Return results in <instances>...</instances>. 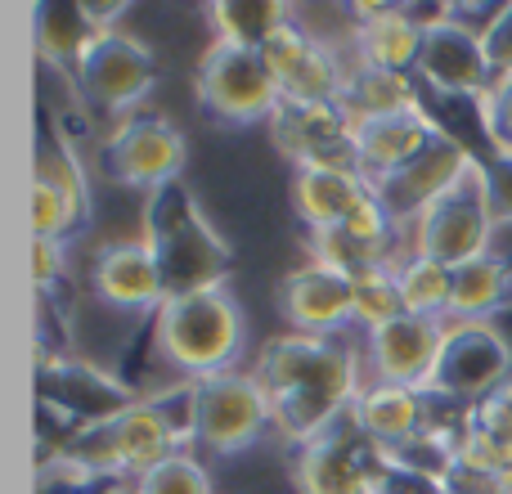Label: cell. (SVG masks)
Instances as JSON below:
<instances>
[{"instance_id":"cell-1","label":"cell","mask_w":512,"mask_h":494,"mask_svg":"<svg viewBox=\"0 0 512 494\" xmlns=\"http://www.w3.org/2000/svg\"><path fill=\"white\" fill-rule=\"evenodd\" d=\"M256 382L270 396V423L292 450L324 436L337 418L351 414L360 396V360L342 337L279 333L261 342L252 364Z\"/></svg>"},{"instance_id":"cell-2","label":"cell","mask_w":512,"mask_h":494,"mask_svg":"<svg viewBox=\"0 0 512 494\" xmlns=\"http://www.w3.org/2000/svg\"><path fill=\"white\" fill-rule=\"evenodd\" d=\"M248 346L243 306L225 283L167 297L153 315V355L185 382L230 373Z\"/></svg>"},{"instance_id":"cell-3","label":"cell","mask_w":512,"mask_h":494,"mask_svg":"<svg viewBox=\"0 0 512 494\" xmlns=\"http://www.w3.org/2000/svg\"><path fill=\"white\" fill-rule=\"evenodd\" d=\"M140 239L158 256L167 297L216 288V283H225V274H230V265H234L230 243L216 234V225L207 221V212L198 207L194 189L180 185V180H171L158 194L144 198Z\"/></svg>"},{"instance_id":"cell-4","label":"cell","mask_w":512,"mask_h":494,"mask_svg":"<svg viewBox=\"0 0 512 494\" xmlns=\"http://www.w3.org/2000/svg\"><path fill=\"white\" fill-rule=\"evenodd\" d=\"M495 216H490V194H486V162H472L463 171L459 185H450L414 225L405 230V252L432 256V261L459 265L490 256V239H495Z\"/></svg>"},{"instance_id":"cell-5","label":"cell","mask_w":512,"mask_h":494,"mask_svg":"<svg viewBox=\"0 0 512 494\" xmlns=\"http://www.w3.org/2000/svg\"><path fill=\"white\" fill-rule=\"evenodd\" d=\"M194 99L212 122L225 126H270L274 108L283 104V86L274 77V68L265 63L261 50L252 45H230L212 41L198 59L194 72Z\"/></svg>"},{"instance_id":"cell-6","label":"cell","mask_w":512,"mask_h":494,"mask_svg":"<svg viewBox=\"0 0 512 494\" xmlns=\"http://www.w3.org/2000/svg\"><path fill=\"white\" fill-rule=\"evenodd\" d=\"M512 378V346L490 319H450L432 373L423 382L427 400L441 405H481Z\"/></svg>"},{"instance_id":"cell-7","label":"cell","mask_w":512,"mask_h":494,"mask_svg":"<svg viewBox=\"0 0 512 494\" xmlns=\"http://www.w3.org/2000/svg\"><path fill=\"white\" fill-rule=\"evenodd\" d=\"M36 405L68 436L126 414L131 405H140V396L99 364L72 360V355H41V364H36Z\"/></svg>"},{"instance_id":"cell-8","label":"cell","mask_w":512,"mask_h":494,"mask_svg":"<svg viewBox=\"0 0 512 494\" xmlns=\"http://www.w3.org/2000/svg\"><path fill=\"white\" fill-rule=\"evenodd\" d=\"M72 77L77 90L99 108V113L113 117H135V108L149 99L153 81H158V63L144 50L140 41H131L117 27H104L86 41V50L72 63Z\"/></svg>"},{"instance_id":"cell-9","label":"cell","mask_w":512,"mask_h":494,"mask_svg":"<svg viewBox=\"0 0 512 494\" xmlns=\"http://www.w3.org/2000/svg\"><path fill=\"white\" fill-rule=\"evenodd\" d=\"M99 158H104V171L113 185L149 198L162 185L180 180L189 144H185V131L176 122H167L162 113H135L126 122H117V131L104 140Z\"/></svg>"},{"instance_id":"cell-10","label":"cell","mask_w":512,"mask_h":494,"mask_svg":"<svg viewBox=\"0 0 512 494\" xmlns=\"http://www.w3.org/2000/svg\"><path fill=\"white\" fill-rule=\"evenodd\" d=\"M198 387V445L207 454H239L261 441L270 423V396L256 382L252 369H230L216 378L194 382Z\"/></svg>"},{"instance_id":"cell-11","label":"cell","mask_w":512,"mask_h":494,"mask_svg":"<svg viewBox=\"0 0 512 494\" xmlns=\"http://www.w3.org/2000/svg\"><path fill=\"white\" fill-rule=\"evenodd\" d=\"M274 149L297 167H360L355 153V122L342 104H301L283 99L270 117Z\"/></svg>"},{"instance_id":"cell-12","label":"cell","mask_w":512,"mask_h":494,"mask_svg":"<svg viewBox=\"0 0 512 494\" xmlns=\"http://www.w3.org/2000/svg\"><path fill=\"white\" fill-rule=\"evenodd\" d=\"M373 472H378V450L346 414L324 436H315L297 450L292 486H297V494H369Z\"/></svg>"},{"instance_id":"cell-13","label":"cell","mask_w":512,"mask_h":494,"mask_svg":"<svg viewBox=\"0 0 512 494\" xmlns=\"http://www.w3.org/2000/svg\"><path fill=\"white\" fill-rule=\"evenodd\" d=\"M261 54L274 68V77H279L283 99H301V104H333V99H342L346 72L351 68L297 14L274 27L270 41L261 45Z\"/></svg>"},{"instance_id":"cell-14","label":"cell","mask_w":512,"mask_h":494,"mask_svg":"<svg viewBox=\"0 0 512 494\" xmlns=\"http://www.w3.org/2000/svg\"><path fill=\"white\" fill-rule=\"evenodd\" d=\"M414 77L423 81V86H432L436 95L481 99L490 90V81H495V68H490V54H486V36L454 14L427 18L423 54H418Z\"/></svg>"},{"instance_id":"cell-15","label":"cell","mask_w":512,"mask_h":494,"mask_svg":"<svg viewBox=\"0 0 512 494\" xmlns=\"http://www.w3.org/2000/svg\"><path fill=\"white\" fill-rule=\"evenodd\" d=\"M472 162H477V153H468L459 140L445 135V140H436L432 149L418 153V158L405 162L400 171L373 180V194H378V203L387 207V216L396 221V230L405 234L409 225H414L418 216L445 194V189L459 185L463 171H468Z\"/></svg>"},{"instance_id":"cell-16","label":"cell","mask_w":512,"mask_h":494,"mask_svg":"<svg viewBox=\"0 0 512 494\" xmlns=\"http://www.w3.org/2000/svg\"><path fill=\"white\" fill-rule=\"evenodd\" d=\"M279 315L292 333L337 337L346 324H355V279L306 261L279 279Z\"/></svg>"},{"instance_id":"cell-17","label":"cell","mask_w":512,"mask_h":494,"mask_svg":"<svg viewBox=\"0 0 512 494\" xmlns=\"http://www.w3.org/2000/svg\"><path fill=\"white\" fill-rule=\"evenodd\" d=\"M90 288L104 306L113 310H153L167 301V283H162V270H158V256L149 252L144 239H117V243H104L95 252V265H90Z\"/></svg>"},{"instance_id":"cell-18","label":"cell","mask_w":512,"mask_h":494,"mask_svg":"<svg viewBox=\"0 0 512 494\" xmlns=\"http://www.w3.org/2000/svg\"><path fill=\"white\" fill-rule=\"evenodd\" d=\"M441 337H445L441 319H418V315H400V319H391V324L364 333V351H369L373 378L423 391L427 373H432L436 355H441Z\"/></svg>"},{"instance_id":"cell-19","label":"cell","mask_w":512,"mask_h":494,"mask_svg":"<svg viewBox=\"0 0 512 494\" xmlns=\"http://www.w3.org/2000/svg\"><path fill=\"white\" fill-rule=\"evenodd\" d=\"M355 63H369V68L382 72H414L418 54H423V23H418L409 9L382 5V0H369V5H355Z\"/></svg>"},{"instance_id":"cell-20","label":"cell","mask_w":512,"mask_h":494,"mask_svg":"<svg viewBox=\"0 0 512 494\" xmlns=\"http://www.w3.org/2000/svg\"><path fill=\"white\" fill-rule=\"evenodd\" d=\"M436 140H445L441 122L432 113H396V117H373V122L355 126V153H360V171L369 180H382L427 153Z\"/></svg>"},{"instance_id":"cell-21","label":"cell","mask_w":512,"mask_h":494,"mask_svg":"<svg viewBox=\"0 0 512 494\" xmlns=\"http://www.w3.org/2000/svg\"><path fill=\"white\" fill-rule=\"evenodd\" d=\"M373 198V180L360 167H297L292 171V207L310 230L342 225Z\"/></svg>"},{"instance_id":"cell-22","label":"cell","mask_w":512,"mask_h":494,"mask_svg":"<svg viewBox=\"0 0 512 494\" xmlns=\"http://www.w3.org/2000/svg\"><path fill=\"white\" fill-rule=\"evenodd\" d=\"M432 400L418 387H400V382H364L360 396L351 405V418L373 445H400L414 432L432 423Z\"/></svg>"},{"instance_id":"cell-23","label":"cell","mask_w":512,"mask_h":494,"mask_svg":"<svg viewBox=\"0 0 512 494\" xmlns=\"http://www.w3.org/2000/svg\"><path fill=\"white\" fill-rule=\"evenodd\" d=\"M337 104L351 113V122H373V117H396V113H427L423 95L414 86V72H382L369 63H351L346 86Z\"/></svg>"},{"instance_id":"cell-24","label":"cell","mask_w":512,"mask_h":494,"mask_svg":"<svg viewBox=\"0 0 512 494\" xmlns=\"http://www.w3.org/2000/svg\"><path fill=\"white\" fill-rule=\"evenodd\" d=\"M36 180H45V185L59 189V198L68 203L72 239H77V234L90 225V212H95V203H90L86 167H81V158L72 153L63 126H54V122H45V140H41V149H36Z\"/></svg>"},{"instance_id":"cell-25","label":"cell","mask_w":512,"mask_h":494,"mask_svg":"<svg viewBox=\"0 0 512 494\" xmlns=\"http://www.w3.org/2000/svg\"><path fill=\"white\" fill-rule=\"evenodd\" d=\"M512 297V261L508 256H477L454 270L450 319H490Z\"/></svg>"},{"instance_id":"cell-26","label":"cell","mask_w":512,"mask_h":494,"mask_svg":"<svg viewBox=\"0 0 512 494\" xmlns=\"http://www.w3.org/2000/svg\"><path fill=\"white\" fill-rule=\"evenodd\" d=\"M396 283H400L405 315L441 319V324H450V301H454V270H450V265L432 261V256L400 252Z\"/></svg>"},{"instance_id":"cell-27","label":"cell","mask_w":512,"mask_h":494,"mask_svg":"<svg viewBox=\"0 0 512 494\" xmlns=\"http://www.w3.org/2000/svg\"><path fill=\"white\" fill-rule=\"evenodd\" d=\"M32 27H36V54L45 63H59V68H72L90 36L104 32L90 18L86 5H41L32 14Z\"/></svg>"},{"instance_id":"cell-28","label":"cell","mask_w":512,"mask_h":494,"mask_svg":"<svg viewBox=\"0 0 512 494\" xmlns=\"http://www.w3.org/2000/svg\"><path fill=\"white\" fill-rule=\"evenodd\" d=\"M292 18L288 5H274V0H261V5H212L207 9V23H212L216 41H230V45H252L261 50L270 41V32Z\"/></svg>"},{"instance_id":"cell-29","label":"cell","mask_w":512,"mask_h":494,"mask_svg":"<svg viewBox=\"0 0 512 494\" xmlns=\"http://www.w3.org/2000/svg\"><path fill=\"white\" fill-rule=\"evenodd\" d=\"M396 261L378 265V270H369V274L355 279V324H360L364 333H373V328H382V324H391V319L405 315L400 283H396Z\"/></svg>"},{"instance_id":"cell-30","label":"cell","mask_w":512,"mask_h":494,"mask_svg":"<svg viewBox=\"0 0 512 494\" xmlns=\"http://www.w3.org/2000/svg\"><path fill=\"white\" fill-rule=\"evenodd\" d=\"M131 494H212V477H207V468L194 454L180 450V454H167L162 463H153L131 486Z\"/></svg>"},{"instance_id":"cell-31","label":"cell","mask_w":512,"mask_h":494,"mask_svg":"<svg viewBox=\"0 0 512 494\" xmlns=\"http://www.w3.org/2000/svg\"><path fill=\"white\" fill-rule=\"evenodd\" d=\"M477 113H481V131H486L490 149L512 153V72L490 81V90L477 99Z\"/></svg>"},{"instance_id":"cell-32","label":"cell","mask_w":512,"mask_h":494,"mask_svg":"<svg viewBox=\"0 0 512 494\" xmlns=\"http://www.w3.org/2000/svg\"><path fill=\"white\" fill-rule=\"evenodd\" d=\"M32 230H36V239H72L68 203L45 180H36V194H32Z\"/></svg>"},{"instance_id":"cell-33","label":"cell","mask_w":512,"mask_h":494,"mask_svg":"<svg viewBox=\"0 0 512 494\" xmlns=\"http://www.w3.org/2000/svg\"><path fill=\"white\" fill-rule=\"evenodd\" d=\"M63 270H68V239H36L32 243V274L41 297H54Z\"/></svg>"},{"instance_id":"cell-34","label":"cell","mask_w":512,"mask_h":494,"mask_svg":"<svg viewBox=\"0 0 512 494\" xmlns=\"http://www.w3.org/2000/svg\"><path fill=\"white\" fill-rule=\"evenodd\" d=\"M463 414H468L472 423H481L486 432H495L499 441H508V445H512V378H508L499 391H490V396L481 400V405L463 409Z\"/></svg>"},{"instance_id":"cell-35","label":"cell","mask_w":512,"mask_h":494,"mask_svg":"<svg viewBox=\"0 0 512 494\" xmlns=\"http://www.w3.org/2000/svg\"><path fill=\"white\" fill-rule=\"evenodd\" d=\"M486 194L495 225H512V153H495L486 162Z\"/></svg>"},{"instance_id":"cell-36","label":"cell","mask_w":512,"mask_h":494,"mask_svg":"<svg viewBox=\"0 0 512 494\" xmlns=\"http://www.w3.org/2000/svg\"><path fill=\"white\" fill-rule=\"evenodd\" d=\"M486 54H490V68L495 77H508L512 72V5H504L495 18L486 23Z\"/></svg>"},{"instance_id":"cell-37","label":"cell","mask_w":512,"mask_h":494,"mask_svg":"<svg viewBox=\"0 0 512 494\" xmlns=\"http://www.w3.org/2000/svg\"><path fill=\"white\" fill-rule=\"evenodd\" d=\"M369 494H445V490L432 486V481H423V477H414V472H400V468H387V463H378Z\"/></svg>"},{"instance_id":"cell-38","label":"cell","mask_w":512,"mask_h":494,"mask_svg":"<svg viewBox=\"0 0 512 494\" xmlns=\"http://www.w3.org/2000/svg\"><path fill=\"white\" fill-rule=\"evenodd\" d=\"M499 490H504V494H512V459L504 463V472H499Z\"/></svg>"}]
</instances>
